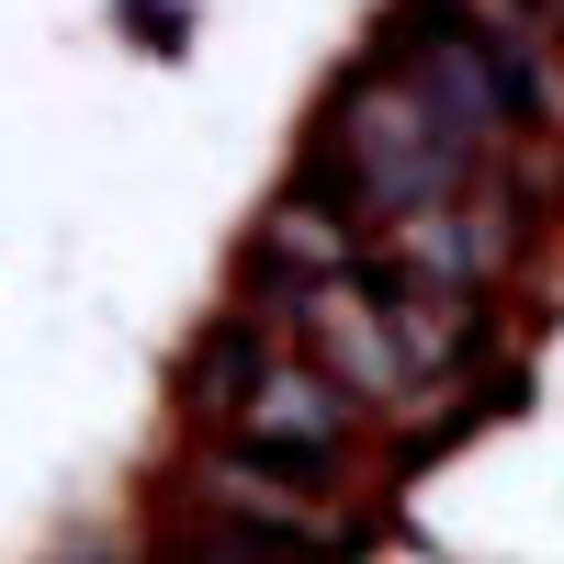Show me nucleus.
Wrapping results in <instances>:
<instances>
[{
    "label": "nucleus",
    "mask_w": 564,
    "mask_h": 564,
    "mask_svg": "<svg viewBox=\"0 0 564 564\" xmlns=\"http://www.w3.org/2000/svg\"><path fill=\"white\" fill-rule=\"evenodd\" d=\"M361 249H372V226L339 204V181H327V170H294V181H282V204L260 215V238H249V282H260V294H305V282L361 271Z\"/></svg>",
    "instance_id": "nucleus-3"
},
{
    "label": "nucleus",
    "mask_w": 564,
    "mask_h": 564,
    "mask_svg": "<svg viewBox=\"0 0 564 564\" xmlns=\"http://www.w3.org/2000/svg\"><path fill=\"white\" fill-rule=\"evenodd\" d=\"M305 170L339 181V204H350L361 226H395V215H417V204H441L452 181H475L486 148H475V135H463L395 57H361V68L339 79V102H327Z\"/></svg>",
    "instance_id": "nucleus-1"
},
{
    "label": "nucleus",
    "mask_w": 564,
    "mask_h": 564,
    "mask_svg": "<svg viewBox=\"0 0 564 564\" xmlns=\"http://www.w3.org/2000/svg\"><path fill=\"white\" fill-rule=\"evenodd\" d=\"M350 441H361V406L327 384L305 350H282V339H271L260 372H249V395H238V417H226V452L260 463L282 497H316L327 475H339V452H350Z\"/></svg>",
    "instance_id": "nucleus-2"
},
{
    "label": "nucleus",
    "mask_w": 564,
    "mask_h": 564,
    "mask_svg": "<svg viewBox=\"0 0 564 564\" xmlns=\"http://www.w3.org/2000/svg\"><path fill=\"white\" fill-rule=\"evenodd\" d=\"M124 23H135V45H159V57H181V23H193V0H124Z\"/></svg>",
    "instance_id": "nucleus-5"
},
{
    "label": "nucleus",
    "mask_w": 564,
    "mask_h": 564,
    "mask_svg": "<svg viewBox=\"0 0 564 564\" xmlns=\"http://www.w3.org/2000/svg\"><path fill=\"white\" fill-rule=\"evenodd\" d=\"M282 339L271 316H215L193 350H181V417H193V430H226V417H238V395H249V372H260V350Z\"/></svg>",
    "instance_id": "nucleus-4"
}]
</instances>
